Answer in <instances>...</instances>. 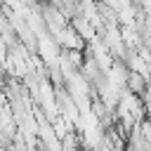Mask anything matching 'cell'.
<instances>
[{
    "mask_svg": "<svg viewBox=\"0 0 151 151\" xmlns=\"http://www.w3.org/2000/svg\"><path fill=\"white\" fill-rule=\"evenodd\" d=\"M142 33H149L151 35V12L144 14V28H142Z\"/></svg>",
    "mask_w": 151,
    "mask_h": 151,
    "instance_id": "5b68a950",
    "label": "cell"
},
{
    "mask_svg": "<svg viewBox=\"0 0 151 151\" xmlns=\"http://www.w3.org/2000/svg\"><path fill=\"white\" fill-rule=\"evenodd\" d=\"M24 2H26V5H38L35 0H24Z\"/></svg>",
    "mask_w": 151,
    "mask_h": 151,
    "instance_id": "8992f818",
    "label": "cell"
},
{
    "mask_svg": "<svg viewBox=\"0 0 151 151\" xmlns=\"http://www.w3.org/2000/svg\"><path fill=\"white\" fill-rule=\"evenodd\" d=\"M71 24H73V28H76V31H78V33H80L87 42H90L92 38H97V35H99V31L94 28V24H92V21H90L83 12H78L76 17H71Z\"/></svg>",
    "mask_w": 151,
    "mask_h": 151,
    "instance_id": "7a4b0ae2",
    "label": "cell"
},
{
    "mask_svg": "<svg viewBox=\"0 0 151 151\" xmlns=\"http://www.w3.org/2000/svg\"><path fill=\"white\" fill-rule=\"evenodd\" d=\"M125 87L132 90V92H137V94H144V92H146V76L139 73V71H130L127 85H125Z\"/></svg>",
    "mask_w": 151,
    "mask_h": 151,
    "instance_id": "277c9868",
    "label": "cell"
},
{
    "mask_svg": "<svg viewBox=\"0 0 151 151\" xmlns=\"http://www.w3.org/2000/svg\"><path fill=\"white\" fill-rule=\"evenodd\" d=\"M52 35L57 38V42L61 45V50H85V47H87V40L73 28V24L59 28V31L52 33Z\"/></svg>",
    "mask_w": 151,
    "mask_h": 151,
    "instance_id": "6da1fadb",
    "label": "cell"
},
{
    "mask_svg": "<svg viewBox=\"0 0 151 151\" xmlns=\"http://www.w3.org/2000/svg\"><path fill=\"white\" fill-rule=\"evenodd\" d=\"M125 64L130 66V71H139V73H144V76H149V71H151L149 61L142 57L139 50H127V54H125Z\"/></svg>",
    "mask_w": 151,
    "mask_h": 151,
    "instance_id": "3957f363",
    "label": "cell"
}]
</instances>
